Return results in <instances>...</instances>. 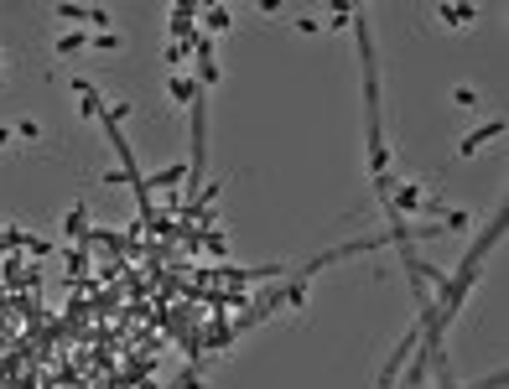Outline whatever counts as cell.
Returning <instances> with one entry per match:
<instances>
[{
  "mask_svg": "<svg viewBox=\"0 0 509 389\" xmlns=\"http://www.w3.org/2000/svg\"><path fill=\"white\" fill-rule=\"evenodd\" d=\"M442 21H447V26H468L473 21V6H442Z\"/></svg>",
  "mask_w": 509,
  "mask_h": 389,
  "instance_id": "2",
  "label": "cell"
},
{
  "mask_svg": "<svg viewBox=\"0 0 509 389\" xmlns=\"http://www.w3.org/2000/svg\"><path fill=\"white\" fill-rule=\"evenodd\" d=\"M84 42H89L84 31H73V37H62V42H58V53H78V47H84Z\"/></svg>",
  "mask_w": 509,
  "mask_h": 389,
  "instance_id": "3",
  "label": "cell"
},
{
  "mask_svg": "<svg viewBox=\"0 0 509 389\" xmlns=\"http://www.w3.org/2000/svg\"><path fill=\"white\" fill-rule=\"evenodd\" d=\"M499 130H504V120H488L483 130H473V135H468V141H457V150H463V156H473V150H478L483 141H494V135H499Z\"/></svg>",
  "mask_w": 509,
  "mask_h": 389,
  "instance_id": "1",
  "label": "cell"
}]
</instances>
